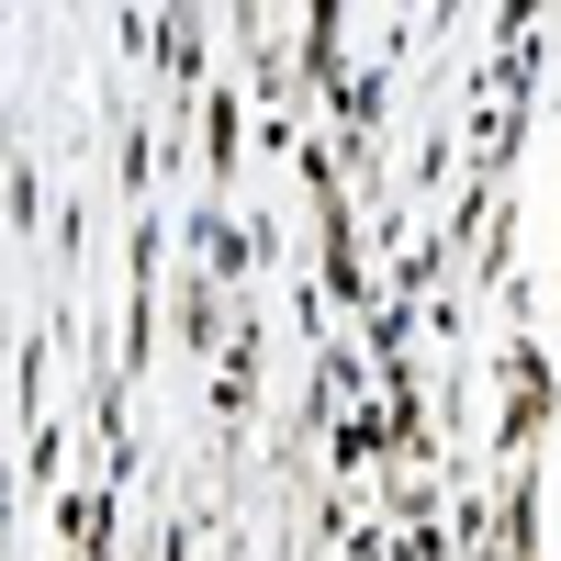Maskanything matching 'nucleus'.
I'll list each match as a JSON object with an SVG mask.
<instances>
[]
</instances>
